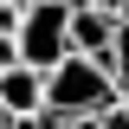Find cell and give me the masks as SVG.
<instances>
[{
	"instance_id": "obj_1",
	"label": "cell",
	"mask_w": 129,
	"mask_h": 129,
	"mask_svg": "<svg viewBox=\"0 0 129 129\" xmlns=\"http://www.w3.org/2000/svg\"><path fill=\"white\" fill-rule=\"evenodd\" d=\"M110 103H116L110 71L97 58H84V52H64V58L45 71V110L39 116H103Z\"/></svg>"
},
{
	"instance_id": "obj_2",
	"label": "cell",
	"mask_w": 129,
	"mask_h": 129,
	"mask_svg": "<svg viewBox=\"0 0 129 129\" xmlns=\"http://www.w3.org/2000/svg\"><path fill=\"white\" fill-rule=\"evenodd\" d=\"M13 45H19V64L32 71H52V64L71 52V7L64 0H32L13 26Z\"/></svg>"
},
{
	"instance_id": "obj_3",
	"label": "cell",
	"mask_w": 129,
	"mask_h": 129,
	"mask_svg": "<svg viewBox=\"0 0 129 129\" xmlns=\"http://www.w3.org/2000/svg\"><path fill=\"white\" fill-rule=\"evenodd\" d=\"M0 103H7L13 116H39V110H45V71L7 64V71H0Z\"/></svg>"
},
{
	"instance_id": "obj_4",
	"label": "cell",
	"mask_w": 129,
	"mask_h": 129,
	"mask_svg": "<svg viewBox=\"0 0 129 129\" xmlns=\"http://www.w3.org/2000/svg\"><path fill=\"white\" fill-rule=\"evenodd\" d=\"M110 39H116V19L103 13V7H71V52H84V58H110Z\"/></svg>"
},
{
	"instance_id": "obj_5",
	"label": "cell",
	"mask_w": 129,
	"mask_h": 129,
	"mask_svg": "<svg viewBox=\"0 0 129 129\" xmlns=\"http://www.w3.org/2000/svg\"><path fill=\"white\" fill-rule=\"evenodd\" d=\"M103 71H110V84H116V103H129V19H116V39H110Z\"/></svg>"
},
{
	"instance_id": "obj_6",
	"label": "cell",
	"mask_w": 129,
	"mask_h": 129,
	"mask_svg": "<svg viewBox=\"0 0 129 129\" xmlns=\"http://www.w3.org/2000/svg\"><path fill=\"white\" fill-rule=\"evenodd\" d=\"M45 129H97V116H39Z\"/></svg>"
},
{
	"instance_id": "obj_7",
	"label": "cell",
	"mask_w": 129,
	"mask_h": 129,
	"mask_svg": "<svg viewBox=\"0 0 129 129\" xmlns=\"http://www.w3.org/2000/svg\"><path fill=\"white\" fill-rule=\"evenodd\" d=\"M97 129H129V103H110V110L97 116Z\"/></svg>"
},
{
	"instance_id": "obj_8",
	"label": "cell",
	"mask_w": 129,
	"mask_h": 129,
	"mask_svg": "<svg viewBox=\"0 0 129 129\" xmlns=\"http://www.w3.org/2000/svg\"><path fill=\"white\" fill-rule=\"evenodd\" d=\"M90 7H103L110 19H129V0H90Z\"/></svg>"
},
{
	"instance_id": "obj_9",
	"label": "cell",
	"mask_w": 129,
	"mask_h": 129,
	"mask_svg": "<svg viewBox=\"0 0 129 129\" xmlns=\"http://www.w3.org/2000/svg\"><path fill=\"white\" fill-rule=\"evenodd\" d=\"M13 129H45V123H39V116H13Z\"/></svg>"
},
{
	"instance_id": "obj_10",
	"label": "cell",
	"mask_w": 129,
	"mask_h": 129,
	"mask_svg": "<svg viewBox=\"0 0 129 129\" xmlns=\"http://www.w3.org/2000/svg\"><path fill=\"white\" fill-rule=\"evenodd\" d=\"M0 129H13V110H7V103H0Z\"/></svg>"
}]
</instances>
